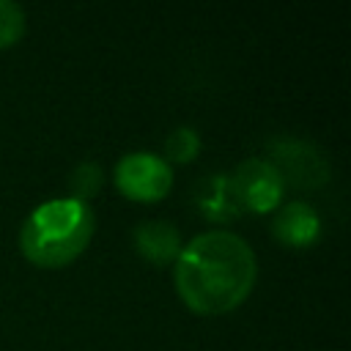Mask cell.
Wrapping results in <instances>:
<instances>
[{"label": "cell", "mask_w": 351, "mask_h": 351, "mask_svg": "<svg viewBox=\"0 0 351 351\" xmlns=\"http://www.w3.org/2000/svg\"><path fill=\"white\" fill-rule=\"evenodd\" d=\"M200 151V137L192 126H178L167 134L165 140V154H167V165L176 162V165H189Z\"/></svg>", "instance_id": "obj_9"}, {"label": "cell", "mask_w": 351, "mask_h": 351, "mask_svg": "<svg viewBox=\"0 0 351 351\" xmlns=\"http://www.w3.org/2000/svg\"><path fill=\"white\" fill-rule=\"evenodd\" d=\"M22 36H25V11L11 0H0V49L14 47Z\"/></svg>", "instance_id": "obj_11"}, {"label": "cell", "mask_w": 351, "mask_h": 351, "mask_svg": "<svg viewBox=\"0 0 351 351\" xmlns=\"http://www.w3.org/2000/svg\"><path fill=\"white\" fill-rule=\"evenodd\" d=\"M271 233L285 247H313L321 236V217L318 211L304 200H291L277 208L271 219Z\"/></svg>", "instance_id": "obj_6"}, {"label": "cell", "mask_w": 351, "mask_h": 351, "mask_svg": "<svg viewBox=\"0 0 351 351\" xmlns=\"http://www.w3.org/2000/svg\"><path fill=\"white\" fill-rule=\"evenodd\" d=\"M266 162L277 170L282 186L296 189H318L329 181V159L315 143L296 140V137H277L266 145Z\"/></svg>", "instance_id": "obj_3"}, {"label": "cell", "mask_w": 351, "mask_h": 351, "mask_svg": "<svg viewBox=\"0 0 351 351\" xmlns=\"http://www.w3.org/2000/svg\"><path fill=\"white\" fill-rule=\"evenodd\" d=\"M134 250L140 252V258H145L154 266L176 263L181 252V233L176 225L162 219L143 222L134 228Z\"/></svg>", "instance_id": "obj_7"}, {"label": "cell", "mask_w": 351, "mask_h": 351, "mask_svg": "<svg viewBox=\"0 0 351 351\" xmlns=\"http://www.w3.org/2000/svg\"><path fill=\"white\" fill-rule=\"evenodd\" d=\"M195 206L208 222H230L233 217L241 214V208H239V203L233 197L228 176L203 178L197 184V192H195Z\"/></svg>", "instance_id": "obj_8"}, {"label": "cell", "mask_w": 351, "mask_h": 351, "mask_svg": "<svg viewBox=\"0 0 351 351\" xmlns=\"http://www.w3.org/2000/svg\"><path fill=\"white\" fill-rule=\"evenodd\" d=\"M258 263L252 247L230 230H206L189 239L176 258V291L197 315L236 310L255 285Z\"/></svg>", "instance_id": "obj_1"}, {"label": "cell", "mask_w": 351, "mask_h": 351, "mask_svg": "<svg viewBox=\"0 0 351 351\" xmlns=\"http://www.w3.org/2000/svg\"><path fill=\"white\" fill-rule=\"evenodd\" d=\"M93 228L90 203L74 197L47 200L27 214L19 230V250L38 269H63L88 250Z\"/></svg>", "instance_id": "obj_2"}, {"label": "cell", "mask_w": 351, "mask_h": 351, "mask_svg": "<svg viewBox=\"0 0 351 351\" xmlns=\"http://www.w3.org/2000/svg\"><path fill=\"white\" fill-rule=\"evenodd\" d=\"M115 186L137 203H159L173 186V167L148 151L126 154L115 165Z\"/></svg>", "instance_id": "obj_4"}, {"label": "cell", "mask_w": 351, "mask_h": 351, "mask_svg": "<svg viewBox=\"0 0 351 351\" xmlns=\"http://www.w3.org/2000/svg\"><path fill=\"white\" fill-rule=\"evenodd\" d=\"M228 178H230V189H233V197L241 211L269 214L282 206L285 186H282L277 170L263 156L244 159L241 165H236V170Z\"/></svg>", "instance_id": "obj_5"}, {"label": "cell", "mask_w": 351, "mask_h": 351, "mask_svg": "<svg viewBox=\"0 0 351 351\" xmlns=\"http://www.w3.org/2000/svg\"><path fill=\"white\" fill-rule=\"evenodd\" d=\"M101 181H104V173H101V167L96 165V162H82L74 173H71V178H69V186H71V197L74 200H82V203H88L96 192H99V186H101Z\"/></svg>", "instance_id": "obj_10"}]
</instances>
